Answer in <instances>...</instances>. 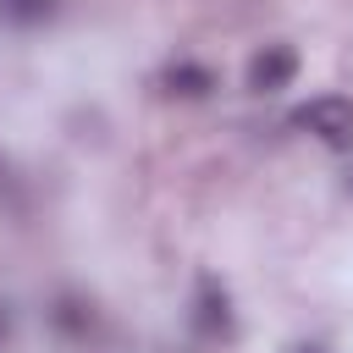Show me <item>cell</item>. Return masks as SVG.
Wrapping results in <instances>:
<instances>
[{"label":"cell","instance_id":"1","mask_svg":"<svg viewBox=\"0 0 353 353\" xmlns=\"http://www.w3.org/2000/svg\"><path fill=\"white\" fill-rule=\"evenodd\" d=\"M298 127H309L320 143H353V99L342 94H320L298 110Z\"/></svg>","mask_w":353,"mask_h":353},{"label":"cell","instance_id":"2","mask_svg":"<svg viewBox=\"0 0 353 353\" xmlns=\"http://www.w3.org/2000/svg\"><path fill=\"white\" fill-rule=\"evenodd\" d=\"M292 77H298L292 44H265V50L248 61V88H254V94H276V88H287Z\"/></svg>","mask_w":353,"mask_h":353},{"label":"cell","instance_id":"3","mask_svg":"<svg viewBox=\"0 0 353 353\" xmlns=\"http://www.w3.org/2000/svg\"><path fill=\"white\" fill-rule=\"evenodd\" d=\"M193 325L204 331V336H226L232 331V303H226V292L204 276L199 281V298H193Z\"/></svg>","mask_w":353,"mask_h":353},{"label":"cell","instance_id":"4","mask_svg":"<svg viewBox=\"0 0 353 353\" xmlns=\"http://www.w3.org/2000/svg\"><path fill=\"white\" fill-rule=\"evenodd\" d=\"M50 320H55L61 336H88V331H94V303L77 298V292H61V298L50 303Z\"/></svg>","mask_w":353,"mask_h":353},{"label":"cell","instance_id":"5","mask_svg":"<svg viewBox=\"0 0 353 353\" xmlns=\"http://www.w3.org/2000/svg\"><path fill=\"white\" fill-rule=\"evenodd\" d=\"M165 88L182 94V99H199V94L215 88V77H210V66H199V61H176V66L165 72Z\"/></svg>","mask_w":353,"mask_h":353},{"label":"cell","instance_id":"6","mask_svg":"<svg viewBox=\"0 0 353 353\" xmlns=\"http://www.w3.org/2000/svg\"><path fill=\"white\" fill-rule=\"evenodd\" d=\"M61 11V0H0V22L11 28H44Z\"/></svg>","mask_w":353,"mask_h":353},{"label":"cell","instance_id":"7","mask_svg":"<svg viewBox=\"0 0 353 353\" xmlns=\"http://www.w3.org/2000/svg\"><path fill=\"white\" fill-rule=\"evenodd\" d=\"M0 210L6 215H22L28 210V188H22V176H17L11 160H0Z\"/></svg>","mask_w":353,"mask_h":353},{"label":"cell","instance_id":"8","mask_svg":"<svg viewBox=\"0 0 353 353\" xmlns=\"http://www.w3.org/2000/svg\"><path fill=\"white\" fill-rule=\"evenodd\" d=\"M11 336V309H6V298H0V342Z\"/></svg>","mask_w":353,"mask_h":353}]
</instances>
